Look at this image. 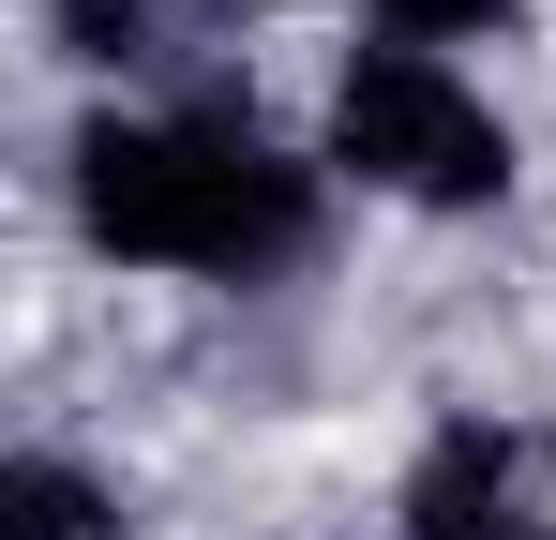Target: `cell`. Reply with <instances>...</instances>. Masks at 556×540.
<instances>
[{
	"label": "cell",
	"instance_id": "cell-1",
	"mask_svg": "<svg viewBox=\"0 0 556 540\" xmlns=\"http://www.w3.org/2000/svg\"><path fill=\"white\" fill-rule=\"evenodd\" d=\"M76 210H91L105 256H151V270H271L316 226V180L256 120L181 105V120H91L76 136Z\"/></svg>",
	"mask_w": 556,
	"mask_h": 540
},
{
	"label": "cell",
	"instance_id": "cell-4",
	"mask_svg": "<svg viewBox=\"0 0 556 540\" xmlns=\"http://www.w3.org/2000/svg\"><path fill=\"white\" fill-rule=\"evenodd\" d=\"M211 0H61V46L105 76H151V61H211Z\"/></svg>",
	"mask_w": 556,
	"mask_h": 540
},
{
	"label": "cell",
	"instance_id": "cell-6",
	"mask_svg": "<svg viewBox=\"0 0 556 540\" xmlns=\"http://www.w3.org/2000/svg\"><path fill=\"white\" fill-rule=\"evenodd\" d=\"M391 15V46H452V30H496L511 0H376Z\"/></svg>",
	"mask_w": 556,
	"mask_h": 540
},
{
	"label": "cell",
	"instance_id": "cell-5",
	"mask_svg": "<svg viewBox=\"0 0 556 540\" xmlns=\"http://www.w3.org/2000/svg\"><path fill=\"white\" fill-rule=\"evenodd\" d=\"M0 540H121V496L76 480L61 450H30V465H0Z\"/></svg>",
	"mask_w": 556,
	"mask_h": 540
},
{
	"label": "cell",
	"instance_id": "cell-2",
	"mask_svg": "<svg viewBox=\"0 0 556 540\" xmlns=\"http://www.w3.org/2000/svg\"><path fill=\"white\" fill-rule=\"evenodd\" d=\"M331 151L376 180V195H421V210H481L511 180V136L496 105L437 61V46H362L331 76Z\"/></svg>",
	"mask_w": 556,
	"mask_h": 540
},
{
	"label": "cell",
	"instance_id": "cell-3",
	"mask_svg": "<svg viewBox=\"0 0 556 540\" xmlns=\"http://www.w3.org/2000/svg\"><path fill=\"white\" fill-rule=\"evenodd\" d=\"M406 526H421V540H556L542 436H511V421H452V436L406 465Z\"/></svg>",
	"mask_w": 556,
	"mask_h": 540
}]
</instances>
